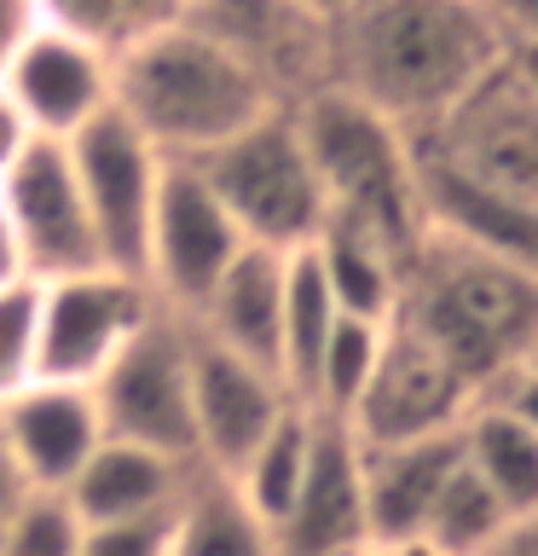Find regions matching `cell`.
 Here are the masks:
<instances>
[{"label":"cell","mask_w":538,"mask_h":556,"mask_svg":"<svg viewBox=\"0 0 538 556\" xmlns=\"http://www.w3.org/2000/svg\"><path fill=\"white\" fill-rule=\"evenodd\" d=\"M35 382V285L0 290V406Z\"/></svg>","instance_id":"cell-31"},{"label":"cell","mask_w":538,"mask_h":556,"mask_svg":"<svg viewBox=\"0 0 538 556\" xmlns=\"http://www.w3.org/2000/svg\"><path fill=\"white\" fill-rule=\"evenodd\" d=\"M307 255L319 261L330 295L347 319H371V325H394L399 313V285H406V255H394L382 238L359 232L336 215H324L319 238L307 243Z\"/></svg>","instance_id":"cell-22"},{"label":"cell","mask_w":538,"mask_h":556,"mask_svg":"<svg viewBox=\"0 0 538 556\" xmlns=\"http://www.w3.org/2000/svg\"><path fill=\"white\" fill-rule=\"evenodd\" d=\"M29 146H35V128H29L24 116H17V104L0 93V180H7V174L24 163Z\"/></svg>","instance_id":"cell-35"},{"label":"cell","mask_w":538,"mask_h":556,"mask_svg":"<svg viewBox=\"0 0 538 556\" xmlns=\"http://www.w3.org/2000/svg\"><path fill=\"white\" fill-rule=\"evenodd\" d=\"M284 261L290 255L243 243V255L220 273V285L191 313V330L203 342H215L249 365H267L272 377H278V319H284Z\"/></svg>","instance_id":"cell-19"},{"label":"cell","mask_w":538,"mask_h":556,"mask_svg":"<svg viewBox=\"0 0 538 556\" xmlns=\"http://www.w3.org/2000/svg\"><path fill=\"white\" fill-rule=\"evenodd\" d=\"M7 285H24V255H17V232H12L7 198H0V290Z\"/></svg>","instance_id":"cell-39"},{"label":"cell","mask_w":538,"mask_h":556,"mask_svg":"<svg viewBox=\"0 0 538 556\" xmlns=\"http://www.w3.org/2000/svg\"><path fill=\"white\" fill-rule=\"evenodd\" d=\"M295 412V394L267 365H249L191 330V434H197V469L232 481L249 452Z\"/></svg>","instance_id":"cell-13"},{"label":"cell","mask_w":538,"mask_h":556,"mask_svg":"<svg viewBox=\"0 0 538 556\" xmlns=\"http://www.w3.org/2000/svg\"><path fill=\"white\" fill-rule=\"evenodd\" d=\"M307 452H312V412L295 406L284 424H278L267 441L249 452V464H243L238 476L226 481V486L238 493V504H243V510H249L267 533H278V521L290 516L295 493H302Z\"/></svg>","instance_id":"cell-25"},{"label":"cell","mask_w":538,"mask_h":556,"mask_svg":"<svg viewBox=\"0 0 538 556\" xmlns=\"http://www.w3.org/2000/svg\"><path fill=\"white\" fill-rule=\"evenodd\" d=\"M498 64L503 41L481 0H354L330 24V87L364 99L411 139Z\"/></svg>","instance_id":"cell-1"},{"label":"cell","mask_w":538,"mask_h":556,"mask_svg":"<svg viewBox=\"0 0 538 556\" xmlns=\"http://www.w3.org/2000/svg\"><path fill=\"white\" fill-rule=\"evenodd\" d=\"M278 556H364L371 521H364V452L336 417H312L307 476L290 516L272 533Z\"/></svg>","instance_id":"cell-16"},{"label":"cell","mask_w":538,"mask_h":556,"mask_svg":"<svg viewBox=\"0 0 538 556\" xmlns=\"http://www.w3.org/2000/svg\"><path fill=\"white\" fill-rule=\"evenodd\" d=\"M191 168L208 180V191L232 215L243 243H255V250H278V255L307 250L330 215L324 186L307 163V146L295 134L290 111H267Z\"/></svg>","instance_id":"cell-5"},{"label":"cell","mask_w":538,"mask_h":556,"mask_svg":"<svg viewBox=\"0 0 538 556\" xmlns=\"http://www.w3.org/2000/svg\"><path fill=\"white\" fill-rule=\"evenodd\" d=\"M295 134L307 146V163L324 186V208L359 232L382 238L394 255L423 243V191H417V146L406 128H394L382 111L342 87H319L295 104Z\"/></svg>","instance_id":"cell-4"},{"label":"cell","mask_w":538,"mask_h":556,"mask_svg":"<svg viewBox=\"0 0 538 556\" xmlns=\"http://www.w3.org/2000/svg\"><path fill=\"white\" fill-rule=\"evenodd\" d=\"M278 104L191 24H168L116 59V116L163 163H203Z\"/></svg>","instance_id":"cell-3"},{"label":"cell","mask_w":538,"mask_h":556,"mask_svg":"<svg viewBox=\"0 0 538 556\" xmlns=\"http://www.w3.org/2000/svg\"><path fill=\"white\" fill-rule=\"evenodd\" d=\"M156 295L145 278L93 267L35 285V382L93 389L139 330L151 325Z\"/></svg>","instance_id":"cell-6"},{"label":"cell","mask_w":538,"mask_h":556,"mask_svg":"<svg viewBox=\"0 0 538 556\" xmlns=\"http://www.w3.org/2000/svg\"><path fill=\"white\" fill-rule=\"evenodd\" d=\"M29 24H35V0H0V70H7L12 47L29 35Z\"/></svg>","instance_id":"cell-38"},{"label":"cell","mask_w":538,"mask_h":556,"mask_svg":"<svg viewBox=\"0 0 538 556\" xmlns=\"http://www.w3.org/2000/svg\"><path fill=\"white\" fill-rule=\"evenodd\" d=\"M475 406V389L434 354L406 325H388L382 359L364 382L359 406L347 412V434L359 446H399L428 441V434H458V424Z\"/></svg>","instance_id":"cell-12"},{"label":"cell","mask_w":538,"mask_h":556,"mask_svg":"<svg viewBox=\"0 0 538 556\" xmlns=\"http://www.w3.org/2000/svg\"><path fill=\"white\" fill-rule=\"evenodd\" d=\"M24 498H29V481H24V469H17V458H12V446H7V429H0V533H7V521L17 516Z\"/></svg>","instance_id":"cell-37"},{"label":"cell","mask_w":538,"mask_h":556,"mask_svg":"<svg viewBox=\"0 0 538 556\" xmlns=\"http://www.w3.org/2000/svg\"><path fill=\"white\" fill-rule=\"evenodd\" d=\"M0 429H7V446L29 493H69L81 464L104 446L93 389H69V382H29L24 394L0 406Z\"/></svg>","instance_id":"cell-17"},{"label":"cell","mask_w":538,"mask_h":556,"mask_svg":"<svg viewBox=\"0 0 538 556\" xmlns=\"http://www.w3.org/2000/svg\"><path fill=\"white\" fill-rule=\"evenodd\" d=\"M87 521L64 493H29L0 533V556H81Z\"/></svg>","instance_id":"cell-30"},{"label":"cell","mask_w":538,"mask_h":556,"mask_svg":"<svg viewBox=\"0 0 538 556\" xmlns=\"http://www.w3.org/2000/svg\"><path fill=\"white\" fill-rule=\"evenodd\" d=\"M458 446H463V464L475 469L481 486L510 516L538 510V434L527 424H515L492 400H475L458 424Z\"/></svg>","instance_id":"cell-23"},{"label":"cell","mask_w":538,"mask_h":556,"mask_svg":"<svg viewBox=\"0 0 538 556\" xmlns=\"http://www.w3.org/2000/svg\"><path fill=\"white\" fill-rule=\"evenodd\" d=\"M104 441H128L163 458L197 464L191 434V319L156 307L151 325L116 354V365L93 382Z\"/></svg>","instance_id":"cell-7"},{"label":"cell","mask_w":538,"mask_h":556,"mask_svg":"<svg viewBox=\"0 0 538 556\" xmlns=\"http://www.w3.org/2000/svg\"><path fill=\"white\" fill-rule=\"evenodd\" d=\"M364 556H440V551L423 545V539H406V545H371Z\"/></svg>","instance_id":"cell-42"},{"label":"cell","mask_w":538,"mask_h":556,"mask_svg":"<svg viewBox=\"0 0 538 556\" xmlns=\"http://www.w3.org/2000/svg\"><path fill=\"white\" fill-rule=\"evenodd\" d=\"M238 255H243V232L208 191V180L191 163H168L151 215V243H145V285L156 307L191 319Z\"/></svg>","instance_id":"cell-11"},{"label":"cell","mask_w":538,"mask_h":556,"mask_svg":"<svg viewBox=\"0 0 538 556\" xmlns=\"http://www.w3.org/2000/svg\"><path fill=\"white\" fill-rule=\"evenodd\" d=\"M382 337H388V325H371V319H336V330H330L324 354L319 365H312L307 389H302V406L312 417H336V424H347V412L359 406L364 382H371L376 359H382Z\"/></svg>","instance_id":"cell-28"},{"label":"cell","mask_w":538,"mask_h":556,"mask_svg":"<svg viewBox=\"0 0 538 556\" xmlns=\"http://www.w3.org/2000/svg\"><path fill=\"white\" fill-rule=\"evenodd\" d=\"M475 556H538V510L510 516V521H503V528L486 539Z\"/></svg>","instance_id":"cell-36"},{"label":"cell","mask_w":538,"mask_h":556,"mask_svg":"<svg viewBox=\"0 0 538 556\" xmlns=\"http://www.w3.org/2000/svg\"><path fill=\"white\" fill-rule=\"evenodd\" d=\"M481 400H492L498 412H510L515 424H527L533 434H538V359H527V365H515L503 382H492Z\"/></svg>","instance_id":"cell-33"},{"label":"cell","mask_w":538,"mask_h":556,"mask_svg":"<svg viewBox=\"0 0 538 556\" xmlns=\"http://www.w3.org/2000/svg\"><path fill=\"white\" fill-rule=\"evenodd\" d=\"M203 469L163 458V452L128 446V441H104L93 458L81 464V476L69 481V504L87 528H104V521H139V516H168L180 510L185 493L197 486Z\"/></svg>","instance_id":"cell-20"},{"label":"cell","mask_w":538,"mask_h":556,"mask_svg":"<svg viewBox=\"0 0 538 556\" xmlns=\"http://www.w3.org/2000/svg\"><path fill=\"white\" fill-rule=\"evenodd\" d=\"M394 325L423 337L481 400L515 365L538 359V273L423 232L406 261Z\"/></svg>","instance_id":"cell-2"},{"label":"cell","mask_w":538,"mask_h":556,"mask_svg":"<svg viewBox=\"0 0 538 556\" xmlns=\"http://www.w3.org/2000/svg\"><path fill=\"white\" fill-rule=\"evenodd\" d=\"M64 151H69V168H76V186H81L104 267L145 278L151 215H156V191H163L168 163L116 111H104L93 128L64 139Z\"/></svg>","instance_id":"cell-10"},{"label":"cell","mask_w":538,"mask_h":556,"mask_svg":"<svg viewBox=\"0 0 538 556\" xmlns=\"http://www.w3.org/2000/svg\"><path fill=\"white\" fill-rule=\"evenodd\" d=\"M417 156L458 168L463 180L538 203V99L510 64L481 76L428 134L411 139Z\"/></svg>","instance_id":"cell-8"},{"label":"cell","mask_w":538,"mask_h":556,"mask_svg":"<svg viewBox=\"0 0 538 556\" xmlns=\"http://www.w3.org/2000/svg\"><path fill=\"white\" fill-rule=\"evenodd\" d=\"M290 7H302V12H312L319 24H336V17L354 7V0H290Z\"/></svg>","instance_id":"cell-41"},{"label":"cell","mask_w":538,"mask_h":556,"mask_svg":"<svg viewBox=\"0 0 538 556\" xmlns=\"http://www.w3.org/2000/svg\"><path fill=\"white\" fill-rule=\"evenodd\" d=\"M0 198H7L29 285H52V278L104 267L81 186H76V168H69V151L59 139H35L24 163L0 180Z\"/></svg>","instance_id":"cell-15"},{"label":"cell","mask_w":538,"mask_h":556,"mask_svg":"<svg viewBox=\"0 0 538 556\" xmlns=\"http://www.w3.org/2000/svg\"><path fill=\"white\" fill-rule=\"evenodd\" d=\"M174 516H180V510L87 528V539H81V556H168V545H174Z\"/></svg>","instance_id":"cell-32"},{"label":"cell","mask_w":538,"mask_h":556,"mask_svg":"<svg viewBox=\"0 0 538 556\" xmlns=\"http://www.w3.org/2000/svg\"><path fill=\"white\" fill-rule=\"evenodd\" d=\"M503 521H510V510L486 493L481 476L469 464H458L440 486V498H434V510L423 521V545H434L440 556H475L486 539H492Z\"/></svg>","instance_id":"cell-29"},{"label":"cell","mask_w":538,"mask_h":556,"mask_svg":"<svg viewBox=\"0 0 538 556\" xmlns=\"http://www.w3.org/2000/svg\"><path fill=\"white\" fill-rule=\"evenodd\" d=\"M336 319H342V307L324 285L319 261L307 250H295L284 261V319H278V377H284V389L295 394V406H302V389H307V377H312V365H319Z\"/></svg>","instance_id":"cell-24"},{"label":"cell","mask_w":538,"mask_h":556,"mask_svg":"<svg viewBox=\"0 0 538 556\" xmlns=\"http://www.w3.org/2000/svg\"><path fill=\"white\" fill-rule=\"evenodd\" d=\"M0 93L17 104L35 139L64 146L81 128H93L104 111H116V59L52 24H29L0 70Z\"/></svg>","instance_id":"cell-14"},{"label":"cell","mask_w":538,"mask_h":556,"mask_svg":"<svg viewBox=\"0 0 538 556\" xmlns=\"http://www.w3.org/2000/svg\"><path fill=\"white\" fill-rule=\"evenodd\" d=\"M492 17L503 52H533L538 47V0H481Z\"/></svg>","instance_id":"cell-34"},{"label":"cell","mask_w":538,"mask_h":556,"mask_svg":"<svg viewBox=\"0 0 538 556\" xmlns=\"http://www.w3.org/2000/svg\"><path fill=\"white\" fill-rule=\"evenodd\" d=\"M417 191H423V226L434 238H451L463 250L538 273V203L475 186L458 168L428 163V156H417Z\"/></svg>","instance_id":"cell-18"},{"label":"cell","mask_w":538,"mask_h":556,"mask_svg":"<svg viewBox=\"0 0 538 556\" xmlns=\"http://www.w3.org/2000/svg\"><path fill=\"white\" fill-rule=\"evenodd\" d=\"M180 7L185 0H35V24H52L121 59L128 47L151 41L156 29L180 24Z\"/></svg>","instance_id":"cell-27"},{"label":"cell","mask_w":538,"mask_h":556,"mask_svg":"<svg viewBox=\"0 0 538 556\" xmlns=\"http://www.w3.org/2000/svg\"><path fill=\"white\" fill-rule=\"evenodd\" d=\"M364 452V521L371 545H406L423 539V521L440 498L446 476L463 464L458 434H428V441L399 446H359Z\"/></svg>","instance_id":"cell-21"},{"label":"cell","mask_w":538,"mask_h":556,"mask_svg":"<svg viewBox=\"0 0 538 556\" xmlns=\"http://www.w3.org/2000/svg\"><path fill=\"white\" fill-rule=\"evenodd\" d=\"M503 64H510L515 76L527 81V93L538 99V47H533V52H503Z\"/></svg>","instance_id":"cell-40"},{"label":"cell","mask_w":538,"mask_h":556,"mask_svg":"<svg viewBox=\"0 0 538 556\" xmlns=\"http://www.w3.org/2000/svg\"><path fill=\"white\" fill-rule=\"evenodd\" d=\"M168 556H278L272 533L238 504V493L215 476H197L174 516Z\"/></svg>","instance_id":"cell-26"},{"label":"cell","mask_w":538,"mask_h":556,"mask_svg":"<svg viewBox=\"0 0 538 556\" xmlns=\"http://www.w3.org/2000/svg\"><path fill=\"white\" fill-rule=\"evenodd\" d=\"M180 24L249 70L278 111H295L330 87V24L290 0H185Z\"/></svg>","instance_id":"cell-9"}]
</instances>
